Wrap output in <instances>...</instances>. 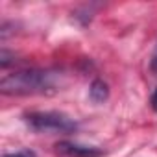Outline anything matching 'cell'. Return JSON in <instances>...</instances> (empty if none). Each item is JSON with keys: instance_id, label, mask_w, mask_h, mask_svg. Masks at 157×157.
Returning a JSON list of instances; mask_svg holds the SVG:
<instances>
[{"instance_id": "7", "label": "cell", "mask_w": 157, "mask_h": 157, "mask_svg": "<svg viewBox=\"0 0 157 157\" xmlns=\"http://www.w3.org/2000/svg\"><path fill=\"white\" fill-rule=\"evenodd\" d=\"M151 70L157 72V50L153 52V57H151Z\"/></svg>"}, {"instance_id": "1", "label": "cell", "mask_w": 157, "mask_h": 157, "mask_svg": "<svg viewBox=\"0 0 157 157\" xmlns=\"http://www.w3.org/2000/svg\"><path fill=\"white\" fill-rule=\"evenodd\" d=\"M57 83V74L48 70H17L8 74L0 82V91L4 94H39L48 93Z\"/></svg>"}, {"instance_id": "4", "label": "cell", "mask_w": 157, "mask_h": 157, "mask_svg": "<svg viewBox=\"0 0 157 157\" xmlns=\"http://www.w3.org/2000/svg\"><path fill=\"white\" fill-rule=\"evenodd\" d=\"M109 98V85L104 80H94L89 87V100L93 104H104Z\"/></svg>"}, {"instance_id": "2", "label": "cell", "mask_w": 157, "mask_h": 157, "mask_svg": "<svg viewBox=\"0 0 157 157\" xmlns=\"http://www.w3.org/2000/svg\"><path fill=\"white\" fill-rule=\"evenodd\" d=\"M24 122L37 133H72L78 122L61 111H32L24 115Z\"/></svg>"}, {"instance_id": "5", "label": "cell", "mask_w": 157, "mask_h": 157, "mask_svg": "<svg viewBox=\"0 0 157 157\" xmlns=\"http://www.w3.org/2000/svg\"><path fill=\"white\" fill-rule=\"evenodd\" d=\"M4 157H37V155H35V151H32V150H19V151L4 153Z\"/></svg>"}, {"instance_id": "6", "label": "cell", "mask_w": 157, "mask_h": 157, "mask_svg": "<svg viewBox=\"0 0 157 157\" xmlns=\"http://www.w3.org/2000/svg\"><path fill=\"white\" fill-rule=\"evenodd\" d=\"M150 104H151V109H153V111H157V89L153 91V94H151V100H150Z\"/></svg>"}, {"instance_id": "3", "label": "cell", "mask_w": 157, "mask_h": 157, "mask_svg": "<svg viewBox=\"0 0 157 157\" xmlns=\"http://www.w3.org/2000/svg\"><path fill=\"white\" fill-rule=\"evenodd\" d=\"M56 151L65 157H102L104 150L96 146H87L80 142H70V140H61L56 144Z\"/></svg>"}]
</instances>
